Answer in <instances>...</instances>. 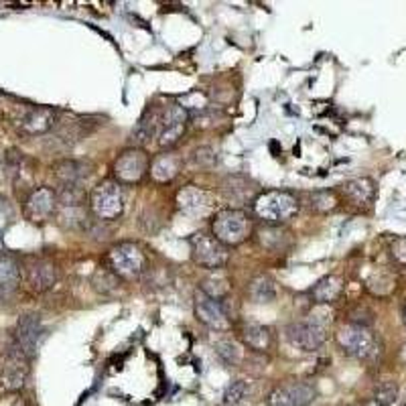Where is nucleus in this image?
<instances>
[{
    "mask_svg": "<svg viewBox=\"0 0 406 406\" xmlns=\"http://www.w3.org/2000/svg\"><path fill=\"white\" fill-rule=\"evenodd\" d=\"M341 291H343L341 278L329 274V276H323L315 286L311 289V297H313L315 303H333V301L339 299Z\"/></svg>",
    "mask_w": 406,
    "mask_h": 406,
    "instance_id": "21",
    "label": "nucleus"
},
{
    "mask_svg": "<svg viewBox=\"0 0 406 406\" xmlns=\"http://www.w3.org/2000/svg\"><path fill=\"white\" fill-rule=\"evenodd\" d=\"M27 280L35 293H45L57 282V269L49 260H37L29 267Z\"/></svg>",
    "mask_w": 406,
    "mask_h": 406,
    "instance_id": "19",
    "label": "nucleus"
},
{
    "mask_svg": "<svg viewBox=\"0 0 406 406\" xmlns=\"http://www.w3.org/2000/svg\"><path fill=\"white\" fill-rule=\"evenodd\" d=\"M250 297L258 305H269L276 299V282L269 274H258L250 282Z\"/></svg>",
    "mask_w": 406,
    "mask_h": 406,
    "instance_id": "22",
    "label": "nucleus"
},
{
    "mask_svg": "<svg viewBox=\"0 0 406 406\" xmlns=\"http://www.w3.org/2000/svg\"><path fill=\"white\" fill-rule=\"evenodd\" d=\"M195 315L201 323H205L212 329H226L227 317L222 303L210 295H205L203 291L195 293Z\"/></svg>",
    "mask_w": 406,
    "mask_h": 406,
    "instance_id": "13",
    "label": "nucleus"
},
{
    "mask_svg": "<svg viewBox=\"0 0 406 406\" xmlns=\"http://www.w3.org/2000/svg\"><path fill=\"white\" fill-rule=\"evenodd\" d=\"M55 193L61 210H80L86 203V191L82 185H61Z\"/></svg>",
    "mask_w": 406,
    "mask_h": 406,
    "instance_id": "24",
    "label": "nucleus"
},
{
    "mask_svg": "<svg viewBox=\"0 0 406 406\" xmlns=\"http://www.w3.org/2000/svg\"><path fill=\"white\" fill-rule=\"evenodd\" d=\"M57 124V112L47 106L31 108L23 120H21V131L29 136H41L51 133Z\"/></svg>",
    "mask_w": 406,
    "mask_h": 406,
    "instance_id": "15",
    "label": "nucleus"
},
{
    "mask_svg": "<svg viewBox=\"0 0 406 406\" xmlns=\"http://www.w3.org/2000/svg\"><path fill=\"white\" fill-rule=\"evenodd\" d=\"M150 167L148 155L142 148H126L114 161V175L118 183H138Z\"/></svg>",
    "mask_w": 406,
    "mask_h": 406,
    "instance_id": "8",
    "label": "nucleus"
},
{
    "mask_svg": "<svg viewBox=\"0 0 406 406\" xmlns=\"http://www.w3.org/2000/svg\"><path fill=\"white\" fill-rule=\"evenodd\" d=\"M189 163L195 169H212L218 163V155L212 146H197L189 155Z\"/></svg>",
    "mask_w": 406,
    "mask_h": 406,
    "instance_id": "29",
    "label": "nucleus"
},
{
    "mask_svg": "<svg viewBox=\"0 0 406 406\" xmlns=\"http://www.w3.org/2000/svg\"><path fill=\"white\" fill-rule=\"evenodd\" d=\"M256 193V185L254 181H250L244 175H229L222 183V195L229 205H248L252 201H256L254 197Z\"/></svg>",
    "mask_w": 406,
    "mask_h": 406,
    "instance_id": "14",
    "label": "nucleus"
},
{
    "mask_svg": "<svg viewBox=\"0 0 406 406\" xmlns=\"http://www.w3.org/2000/svg\"><path fill=\"white\" fill-rule=\"evenodd\" d=\"M403 321H405V325H406V305H405V309H403Z\"/></svg>",
    "mask_w": 406,
    "mask_h": 406,
    "instance_id": "40",
    "label": "nucleus"
},
{
    "mask_svg": "<svg viewBox=\"0 0 406 406\" xmlns=\"http://www.w3.org/2000/svg\"><path fill=\"white\" fill-rule=\"evenodd\" d=\"M199 291H203L205 295H210V297H214V299H222V297H226L227 291H229V282H227V278L224 276H210V278H205L203 282H201V289Z\"/></svg>",
    "mask_w": 406,
    "mask_h": 406,
    "instance_id": "33",
    "label": "nucleus"
},
{
    "mask_svg": "<svg viewBox=\"0 0 406 406\" xmlns=\"http://www.w3.org/2000/svg\"><path fill=\"white\" fill-rule=\"evenodd\" d=\"M343 195L354 205H370L376 197V183L370 177H358L343 185Z\"/></svg>",
    "mask_w": 406,
    "mask_h": 406,
    "instance_id": "20",
    "label": "nucleus"
},
{
    "mask_svg": "<svg viewBox=\"0 0 406 406\" xmlns=\"http://www.w3.org/2000/svg\"><path fill=\"white\" fill-rule=\"evenodd\" d=\"M301 210L297 195L289 191H267L254 201V214L269 226H278L293 220Z\"/></svg>",
    "mask_w": 406,
    "mask_h": 406,
    "instance_id": "1",
    "label": "nucleus"
},
{
    "mask_svg": "<svg viewBox=\"0 0 406 406\" xmlns=\"http://www.w3.org/2000/svg\"><path fill=\"white\" fill-rule=\"evenodd\" d=\"M189 248L193 260L207 269V271H220L224 269L229 258L226 244H222L216 236H210L205 232H197L189 238Z\"/></svg>",
    "mask_w": 406,
    "mask_h": 406,
    "instance_id": "5",
    "label": "nucleus"
},
{
    "mask_svg": "<svg viewBox=\"0 0 406 406\" xmlns=\"http://www.w3.org/2000/svg\"><path fill=\"white\" fill-rule=\"evenodd\" d=\"M269 406H291V401L284 392V386L282 388H276L269 398Z\"/></svg>",
    "mask_w": 406,
    "mask_h": 406,
    "instance_id": "37",
    "label": "nucleus"
},
{
    "mask_svg": "<svg viewBox=\"0 0 406 406\" xmlns=\"http://www.w3.org/2000/svg\"><path fill=\"white\" fill-rule=\"evenodd\" d=\"M25 380H27V370L21 365V361H12V363L4 370L0 384H2L4 390L14 392V390H21V388L25 386Z\"/></svg>",
    "mask_w": 406,
    "mask_h": 406,
    "instance_id": "28",
    "label": "nucleus"
},
{
    "mask_svg": "<svg viewBox=\"0 0 406 406\" xmlns=\"http://www.w3.org/2000/svg\"><path fill=\"white\" fill-rule=\"evenodd\" d=\"M181 167H183V159H181L179 153L167 150V153H161L153 161L150 175H153V179L159 181V183H167V181H173L179 175Z\"/></svg>",
    "mask_w": 406,
    "mask_h": 406,
    "instance_id": "17",
    "label": "nucleus"
},
{
    "mask_svg": "<svg viewBox=\"0 0 406 406\" xmlns=\"http://www.w3.org/2000/svg\"><path fill=\"white\" fill-rule=\"evenodd\" d=\"M4 252V240H2V234H0V254Z\"/></svg>",
    "mask_w": 406,
    "mask_h": 406,
    "instance_id": "39",
    "label": "nucleus"
},
{
    "mask_svg": "<svg viewBox=\"0 0 406 406\" xmlns=\"http://www.w3.org/2000/svg\"><path fill=\"white\" fill-rule=\"evenodd\" d=\"M41 335H43V323L37 313H25L16 321V348L27 358H33L37 354Z\"/></svg>",
    "mask_w": 406,
    "mask_h": 406,
    "instance_id": "11",
    "label": "nucleus"
},
{
    "mask_svg": "<svg viewBox=\"0 0 406 406\" xmlns=\"http://www.w3.org/2000/svg\"><path fill=\"white\" fill-rule=\"evenodd\" d=\"M159 122H161V116L155 108H148L135 124L133 128V135H131V142L135 144L136 148L148 144L155 136L159 135Z\"/></svg>",
    "mask_w": 406,
    "mask_h": 406,
    "instance_id": "18",
    "label": "nucleus"
},
{
    "mask_svg": "<svg viewBox=\"0 0 406 406\" xmlns=\"http://www.w3.org/2000/svg\"><path fill=\"white\" fill-rule=\"evenodd\" d=\"M57 205V193L49 187H39L25 201V218L29 222H45L55 214Z\"/></svg>",
    "mask_w": 406,
    "mask_h": 406,
    "instance_id": "12",
    "label": "nucleus"
},
{
    "mask_svg": "<svg viewBox=\"0 0 406 406\" xmlns=\"http://www.w3.org/2000/svg\"><path fill=\"white\" fill-rule=\"evenodd\" d=\"M248 394V384L244 380H234L222 396V406H238Z\"/></svg>",
    "mask_w": 406,
    "mask_h": 406,
    "instance_id": "32",
    "label": "nucleus"
},
{
    "mask_svg": "<svg viewBox=\"0 0 406 406\" xmlns=\"http://www.w3.org/2000/svg\"><path fill=\"white\" fill-rule=\"evenodd\" d=\"M91 214L102 222H112L124 212V191L118 181H102L90 193Z\"/></svg>",
    "mask_w": 406,
    "mask_h": 406,
    "instance_id": "2",
    "label": "nucleus"
},
{
    "mask_svg": "<svg viewBox=\"0 0 406 406\" xmlns=\"http://www.w3.org/2000/svg\"><path fill=\"white\" fill-rule=\"evenodd\" d=\"M260 244L272 252H280L291 244V238L286 232L278 229L276 226H267L260 229Z\"/></svg>",
    "mask_w": 406,
    "mask_h": 406,
    "instance_id": "27",
    "label": "nucleus"
},
{
    "mask_svg": "<svg viewBox=\"0 0 406 406\" xmlns=\"http://www.w3.org/2000/svg\"><path fill=\"white\" fill-rule=\"evenodd\" d=\"M398 398V386L394 382H382L380 386H376L374 390V401L382 406H390L396 403Z\"/></svg>",
    "mask_w": 406,
    "mask_h": 406,
    "instance_id": "34",
    "label": "nucleus"
},
{
    "mask_svg": "<svg viewBox=\"0 0 406 406\" xmlns=\"http://www.w3.org/2000/svg\"><path fill=\"white\" fill-rule=\"evenodd\" d=\"M309 205L319 214H327L337 207V197L333 191H315L309 195Z\"/></svg>",
    "mask_w": 406,
    "mask_h": 406,
    "instance_id": "30",
    "label": "nucleus"
},
{
    "mask_svg": "<svg viewBox=\"0 0 406 406\" xmlns=\"http://www.w3.org/2000/svg\"><path fill=\"white\" fill-rule=\"evenodd\" d=\"M363 406H382V405H378L376 401H368V403H365V405H363Z\"/></svg>",
    "mask_w": 406,
    "mask_h": 406,
    "instance_id": "38",
    "label": "nucleus"
},
{
    "mask_svg": "<svg viewBox=\"0 0 406 406\" xmlns=\"http://www.w3.org/2000/svg\"><path fill=\"white\" fill-rule=\"evenodd\" d=\"M214 236L226 244V246H238L252 234V220L244 210L229 207L216 214L214 220Z\"/></svg>",
    "mask_w": 406,
    "mask_h": 406,
    "instance_id": "4",
    "label": "nucleus"
},
{
    "mask_svg": "<svg viewBox=\"0 0 406 406\" xmlns=\"http://www.w3.org/2000/svg\"><path fill=\"white\" fill-rule=\"evenodd\" d=\"M392 258L398 264H406V236L394 240V244H392Z\"/></svg>",
    "mask_w": 406,
    "mask_h": 406,
    "instance_id": "36",
    "label": "nucleus"
},
{
    "mask_svg": "<svg viewBox=\"0 0 406 406\" xmlns=\"http://www.w3.org/2000/svg\"><path fill=\"white\" fill-rule=\"evenodd\" d=\"M108 262L110 269L116 276L122 278H138L142 272L146 271V254L142 248L135 242H120L108 252Z\"/></svg>",
    "mask_w": 406,
    "mask_h": 406,
    "instance_id": "6",
    "label": "nucleus"
},
{
    "mask_svg": "<svg viewBox=\"0 0 406 406\" xmlns=\"http://www.w3.org/2000/svg\"><path fill=\"white\" fill-rule=\"evenodd\" d=\"M93 289L100 293V295H110L116 291L118 286V276L112 271H104V269H98L95 274H93Z\"/></svg>",
    "mask_w": 406,
    "mask_h": 406,
    "instance_id": "31",
    "label": "nucleus"
},
{
    "mask_svg": "<svg viewBox=\"0 0 406 406\" xmlns=\"http://www.w3.org/2000/svg\"><path fill=\"white\" fill-rule=\"evenodd\" d=\"M189 124V112L185 106L181 104H169L163 114H161V122H159V144L163 148H171L179 142Z\"/></svg>",
    "mask_w": 406,
    "mask_h": 406,
    "instance_id": "7",
    "label": "nucleus"
},
{
    "mask_svg": "<svg viewBox=\"0 0 406 406\" xmlns=\"http://www.w3.org/2000/svg\"><path fill=\"white\" fill-rule=\"evenodd\" d=\"M216 352L229 365H236V363H240V360H242V350L234 341H218L216 343Z\"/></svg>",
    "mask_w": 406,
    "mask_h": 406,
    "instance_id": "35",
    "label": "nucleus"
},
{
    "mask_svg": "<svg viewBox=\"0 0 406 406\" xmlns=\"http://www.w3.org/2000/svg\"><path fill=\"white\" fill-rule=\"evenodd\" d=\"M53 173L61 185H82L90 177V165L78 159H61L53 165Z\"/></svg>",
    "mask_w": 406,
    "mask_h": 406,
    "instance_id": "16",
    "label": "nucleus"
},
{
    "mask_svg": "<svg viewBox=\"0 0 406 406\" xmlns=\"http://www.w3.org/2000/svg\"><path fill=\"white\" fill-rule=\"evenodd\" d=\"M286 337L301 352H317L325 343V327L317 321H297L289 325Z\"/></svg>",
    "mask_w": 406,
    "mask_h": 406,
    "instance_id": "9",
    "label": "nucleus"
},
{
    "mask_svg": "<svg viewBox=\"0 0 406 406\" xmlns=\"http://www.w3.org/2000/svg\"><path fill=\"white\" fill-rule=\"evenodd\" d=\"M19 282H21V269L16 260L6 254H0V291L8 293L16 289Z\"/></svg>",
    "mask_w": 406,
    "mask_h": 406,
    "instance_id": "25",
    "label": "nucleus"
},
{
    "mask_svg": "<svg viewBox=\"0 0 406 406\" xmlns=\"http://www.w3.org/2000/svg\"><path fill=\"white\" fill-rule=\"evenodd\" d=\"M244 341L248 343V348H252L256 352H264L272 343L271 329L264 325H258V323H248L244 327Z\"/></svg>",
    "mask_w": 406,
    "mask_h": 406,
    "instance_id": "23",
    "label": "nucleus"
},
{
    "mask_svg": "<svg viewBox=\"0 0 406 406\" xmlns=\"http://www.w3.org/2000/svg\"><path fill=\"white\" fill-rule=\"evenodd\" d=\"M284 392L291 401V406H309L315 401V386L309 382H293L284 386Z\"/></svg>",
    "mask_w": 406,
    "mask_h": 406,
    "instance_id": "26",
    "label": "nucleus"
},
{
    "mask_svg": "<svg viewBox=\"0 0 406 406\" xmlns=\"http://www.w3.org/2000/svg\"><path fill=\"white\" fill-rule=\"evenodd\" d=\"M337 343L339 348L352 356V358H358V360H374L380 352V346H378V339L376 335L363 327V325H356V323H348L343 325L339 331H337Z\"/></svg>",
    "mask_w": 406,
    "mask_h": 406,
    "instance_id": "3",
    "label": "nucleus"
},
{
    "mask_svg": "<svg viewBox=\"0 0 406 406\" xmlns=\"http://www.w3.org/2000/svg\"><path fill=\"white\" fill-rule=\"evenodd\" d=\"M177 205L183 214L191 218H205L214 212L216 201L210 191L195 185H187L177 193Z\"/></svg>",
    "mask_w": 406,
    "mask_h": 406,
    "instance_id": "10",
    "label": "nucleus"
}]
</instances>
